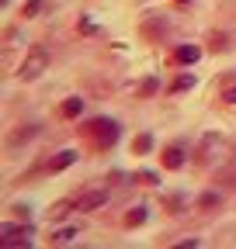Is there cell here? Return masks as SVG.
Here are the masks:
<instances>
[{
  "label": "cell",
  "instance_id": "cell-9",
  "mask_svg": "<svg viewBox=\"0 0 236 249\" xmlns=\"http://www.w3.org/2000/svg\"><path fill=\"white\" fill-rule=\"evenodd\" d=\"M77 235H80L77 229H59V232L52 235V242H56V246H70V242H77Z\"/></svg>",
  "mask_w": 236,
  "mask_h": 249
},
{
  "label": "cell",
  "instance_id": "cell-20",
  "mask_svg": "<svg viewBox=\"0 0 236 249\" xmlns=\"http://www.w3.org/2000/svg\"><path fill=\"white\" fill-rule=\"evenodd\" d=\"M177 4H184V0H177Z\"/></svg>",
  "mask_w": 236,
  "mask_h": 249
},
{
  "label": "cell",
  "instance_id": "cell-19",
  "mask_svg": "<svg viewBox=\"0 0 236 249\" xmlns=\"http://www.w3.org/2000/svg\"><path fill=\"white\" fill-rule=\"evenodd\" d=\"M226 101H229V104H236V87H229V90H226Z\"/></svg>",
  "mask_w": 236,
  "mask_h": 249
},
{
  "label": "cell",
  "instance_id": "cell-6",
  "mask_svg": "<svg viewBox=\"0 0 236 249\" xmlns=\"http://www.w3.org/2000/svg\"><path fill=\"white\" fill-rule=\"evenodd\" d=\"M70 163H77V152H73V149H63V152H56L52 160H49V170L59 173V170H66Z\"/></svg>",
  "mask_w": 236,
  "mask_h": 249
},
{
  "label": "cell",
  "instance_id": "cell-14",
  "mask_svg": "<svg viewBox=\"0 0 236 249\" xmlns=\"http://www.w3.org/2000/svg\"><path fill=\"white\" fill-rule=\"evenodd\" d=\"M191 87H195V76H177L170 90H174V93H181V90H191Z\"/></svg>",
  "mask_w": 236,
  "mask_h": 249
},
{
  "label": "cell",
  "instance_id": "cell-18",
  "mask_svg": "<svg viewBox=\"0 0 236 249\" xmlns=\"http://www.w3.org/2000/svg\"><path fill=\"white\" fill-rule=\"evenodd\" d=\"M136 180H139V183H157V173H150V170H142V173H139Z\"/></svg>",
  "mask_w": 236,
  "mask_h": 249
},
{
  "label": "cell",
  "instance_id": "cell-8",
  "mask_svg": "<svg viewBox=\"0 0 236 249\" xmlns=\"http://www.w3.org/2000/svg\"><path fill=\"white\" fill-rule=\"evenodd\" d=\"M73 208H77V201H59V204H52L49 218H52V222H59V218H66V214H70Z\"/></svg>",
  "mask_w": 236,
  "mask_h": 249
},
{
  "label": "cell",
  "instance_id": "cell-13",
  "mask_svg": "<svg viewBox=\"0 0 236 249\" xmlns=\"http://www.w3.org/2000/svg\"><path fill=\"white\" fill-rule=\"evenodd\" d=\"M142 222H146V208H132L125 214V225H142Z\"/></svg>",
  "mask_w": 236,
  "mask_h": 249
},
{
  "label": "cell",
  "instance_id": "cell-17",
  "mask_svg": "<svg viewBox=\"0 0 236 249\" xmlns=\"http://www.w3.org/2000/svg\"><path fill=\"white\" fill-rule=\"evenodd\" d=\"M157 87H160L157 80H146V83H142V97H150V93H157Z\"/></svg>",
  "mask_w": 236,
  "mask_h": 249
},
{
  "label": "cell",
  "instance_id": "cell-7",
  "mask_svg": "<svg viewBox=\"0 0 236 249\" xmlns=\"http://www.w3.org/2000/svg\"><path fill=\"white\" fill-rule=\"evenodd\" d=\"M198 55H201V49H198V45H181V49H177V62H184V66L198 62Z\"/></svg>",
  "mask_w": 236,
  "mask_h": 249
},
{
  "label": "cell",
  "instance_id": "cell-10",
  "mask_svg": "<svg viewBox=\"0 0 236 249\" xmlns=\"http://www.w3.org/2000/svg\"><path fill=\"white\" fill-rule=\"evenodd\" d=\"M219 201H222V197H219L216 191H205V194L198 197V204H201L205 211H212V208H219Z\"/></svg>",
  "mask_w": 236,
  "mask_h": 249
},
{
  "label": "cell",
  "instance_id": "cell-11",
  "mask_svg": "<svg viewBox=\"0 0 236 249\" xmlns=\"http://www.w3.org/2000/svg\"><path fill=\"white\" fill-rule=\"evenodd\" d=\"M42 11H45V0H28V4H24V11H21V14H24V18H39Z\"/></svg>",
  "mask_w": 236,
  "mask_h": 249
},
{
  "label": "cell",
  "instance_id": "cell-5",
  "mask_svg": "<svg viewBox=\"0 0 236 249\" xmlns=\"http://www.w3.org/2000/svg\"><path fill=\"white\" fill-rule=\"evenodd\" d=\"M184 160H188V152H184L181 145H170V149L163 152V166H167V170H181Z\"/></svg>",
  "mask_w": 236,
  "mask_h": 249
},
{
  "label": "cell",
  "instance_id": "cell-16",
  "mask_svg": "<svg viewBox=\"0 0 236 249\" xmlns=\"http://www.w3.org/2000/svg\"><path fill=\"white\" fill-rule=\"evenodd\" d=\"M209 42H212V52H222L226 49V35H212Z\"/></svg>",
  "mask_w": 236,
  "mask_h": 249
},
{
  "label": "cell",
  "instance_id": "cell-2",
  "mask_svg": "<svg viewBox=\"0 0 236 249\" xmlns=\"http://www.w3.org/2000/svg\"><path fill=\"white\" fill-rule=\"evenodd\" d=\"M87 135H91L101 149H111V145L118 142V124H115L111 118H94L91 124H87Z\"/></svg>",
  "mask_w": 236,
  "mask_h": 249
},
{
  "label": "cell",
  "instance_id": "cell-4",
  "mask_svg": "<svg viewBox=\"0 0 236 249\" xmlns=\"http://www.w3.org/2000/svg\"><path fill=\"white\" fill-rule=\"evenodd\" d=\"M0 246H28V229H18V225H4L0 229Z\"/></svg>",
  "mask_w": 236,
  "mask_h": 249
},
{
  "label": "cell",
  "instance_id": "cell-15",
  "mask_svg": "<svg viewBox=\"0 0 236 249\" xmlns=\"http://www.w3.org/2000/svg\"><path fill=\"white\" fill-rule=\"evenodd\" d=\"M153 149V135H139L136 139V152H150Z\"/></svg>",
  "mask_w": 236,
  "mask_h": 249
},
{
  "label": "cell",
  "instance_id": "cell-3",
  "mask_svg": "<svg viewBox=\"0 0 236 249\" xmlns=\"http://www.w3.org/2000/svg\"><path fill=\"white\" fill-rule=\"evenodd\" d=\"M108 204V191H83L77 197V211H98Z\"/></svg>",
  "mask_w": 236,
  "mask_h": 249
},
{
  "label": "cell",
  "instance_id": "cell-1",
  "mask_svg": "<svg viewBox=\"0 0 236 249\" xmlns=\"http://www.w3.org/2000/svg\"><path fill=\"white\" fill-rule=\"evenodd\" d=\"M45 70H49V52L42 45H32L28 55H24V62H21V80H39Z\"/></svg>",
  "mask_w": 236,
  "mask_h": 249
},
{
  "label": "cell",
  "instance_id": "cell-12",
  "mask_svg": "<svg viewBox=\"0 0 236 249\" xmlns=\"http://www.w3.org/2000/svg\"><path fill=\"white\" fill-rule=\"evenodd\" d=\"M80 111H83V101H80V97H70V101L63 104V114H66V118H77Z\"/></svg>",
  "mask_w": 236,
  "mask_h": 249
}]
</instances>
